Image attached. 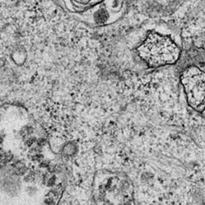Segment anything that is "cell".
Returning a JSON list of instances; mask_svg holds the SVG:
<instances>
[{
    "instance_id": "obj_2",
    "label": "cell",
    "mask_w": 205,
    "mask_h": 205,
    "mask_svg": "<svg viewBox=\"0 0 205 205\" xmlns=\"http://www.w3.org/2000/svg\"><path fill=\"white\" fill-rule=\"evenodd\" d=\"M180 81L188 105L197 111H205V71L192 66L183 71Z\"/></svg>"
},
{
    "instance_id": "obj_1",
    "label": "cell",
    "mask_w": 205,
    "mask_h": 205,
    "mask_svg": "<svg viewBox=\"0 0 205 205\" xmlns=\"http://www.w3.org/2000/svg\"><path fill=\"white\" fill-rule=\"evenodd\" d=\"M137 51L140 59L151 67L174 64L181 54L173 40L157 32L149 33Z\"/></svg>"
},
{
    "instance_id": "obj_3",
    "label": "cell",
    "mask_w": 205,
    "mask_h": 205,
    "mask_svg": "<svg viewBox=\"0 0 205 205\" xmlns=\"http://www.w3.org/2000/svg\"><path fill=\"white\" fill-rule=\"evenodd\" d=\"M57 205H95L91 189L68 185L63 192Z\"/></svg>"
}]
</instances>
